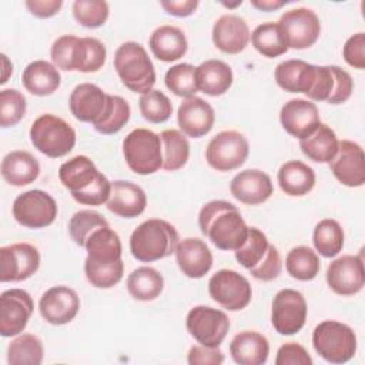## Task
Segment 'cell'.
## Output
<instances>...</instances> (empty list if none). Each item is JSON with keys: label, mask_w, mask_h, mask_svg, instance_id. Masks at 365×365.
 I'll list each match as a JSON object with an SVG mask.
<instances>
[{"label": "cell", "mask_w": 365, "mask_h": 365, "mask_svg": "<svg viewBox=\"0 0 365 365\" xmlns=\"http://www.w3.org/2000/svg\"><path fill=\"white\" fill-rule=\"evenodd\" d=\"M198 225L201 232L222 251L240 248L250 230L240 210L225 200H212L202 205L198 212Z\"/></svg>", "instance_id": "6da1fadb"}, {"label": "cell", "mask_w": 365, "mask_h": 365, "mask_svg": "<svg viewBox=\"0 0 365 365\" xmlns=\"http://www.w3.org/2000/svg\"><path fill=\"white\" fill-rule=\"evenodd\" d=\"M58 178L78 204L97 207L107 202L110 197L111 182L86 155H76L63 163Z\"/></svg>", "instance_id": "7a4b0ae2"}, {"label": "cell", "mask_w": 365, "mask_h": 365, "mask_svg": "<svg viewBox=\"0 0 365 365\" xmlns=\"http://www.w3.org/2000/svg\"><path fill=\"white\" fill-rule=\"evenodd\" d=\"M50 57L58 70L96 73L104 66L107 50L106 46L94 37L64 34L51 44Z\"/></svg>", "instance_id": "3957f363"}, {"label": "cell", "mask_w": 365, "mask_h": 365, "mask_svg": "<svg viewBox=\"0 0 365 365\" xmlns=\"http://www.w3.org/2000/svg\"><path fill=\"white\" fill-rule=\"evenodd\" d=\"M178 242L180 237L173 224L150 218L131 232L130 251L140 262H154L174 254Z\"/></svg>", "instance_id": "277c9868"}, {"label": "cell", "mask_w": 365, "mask_h": 365, "mask_svg": "<svg viewBox=\"0 0 365 365\" xmlns=\"http://www.w3.org/2000/svg\"><path fill=\"white\" fill-rule=\"evenodd\" d=\"M114 68L121 83L134 93L145 94L155 84L153 61L137 41H125L115 50Z\"/></svg>", "instance_id": "5b68a950"}, {"label": "cell", "mask_w": 365, "mask_h": 365, "mask_svg": "<svg viewBox=\"0 0 365 365\" xmlns=\"http://www.w3.org/2000/svg\"><path fill=\"white\" fill-rule=\"evenodd\" d=\"M312 346L327 362L345 364L356 352V334L344 322L327 319L314 328Z\"/></svg>", "instance_id": "8992f818"}, {"label": "cell", "mask_w": 365, "mask_h": 365, "mask_svg": "<svg viewBox=\"0 0 365 365\" xmlns=\"http://www.w3.org/2000/svg\"><path fill=\"white\" fill-rule=\"evenodd\" d=\"M29 135L34 148L50 158L64 157L76 145L74 128L61 117L48 113L33 121Z\"/></svg>", "instance_id": "52a82bcc"}, {"label": "cell", "mask_w": 365, "mask_h": 365, "mask_svg": "<svg viewBox=\"0 0 365 365\" xmlns=\"http://www.w3.org/2000/svg\"><path fill=\"white\" fill-rule=\"evenodd\" d=\"M123 155L133 173L154 174L163 168L161 138L148 128H135L123 140Z\"/></svg>", "instance_id": "ba28073f"}, {"label": "cell", "mask_w": 365, "mask_h": 365, "mask_svg": "<svg viewBox=\"0 0 365 365\" xmlns=\"http://www.w3.org/2000/svg\"><path fill=\"white\" fill-rule=\"evenodd\" d=\"M250 154V144L244 134L235 130H225L215 134L205 148L208 165L225 173L240 168Z\"/></svg>", "instance_id": "9c48e42d"}, {"label": "cell", "mask_w": 365, "mask_h": 365, "mask_svg": "<svg viewBox=\"0 0 365 365\" xmlns=\"http://www.w3.org/2000/svg\"><path fill=\"white\" fill-rule=\"evenodd\" d=\"M185 327L200 345L217 348L228 334L230 319L221 309L208 305H197L188 311Z\"/></svg>", "instance_id": "30bf717a"}, {"label": "cell", "mask_w": 365, "mask_h": 365, "mask_svg": "<svg viewBox=\"0 0 365 365\" xmlns=\"http://www.w3.org/2000/svg\"><path fill=\"white\" fill-rule=\"evenodd\" d=\"M57 212L56 200L43 190H29L13 202V217L26 228H46L54 222Z\"/></svg>", "instance_id": "8fae6325"}, {"label": "cell", "mask_w": 365, "mask_h": 365, "mask_svg": "<svg viewBox=\"0 0 365 365\" xmlns=\"http://www.w3.org/2000/svg\"><path fill=\"white\" fill-rule=\"evenodd\" d=\"M212 301L228 311H241L250 302L252 289L248 279L234 269H220L208 281Z\"/></svg>", "instance_id": "7c38bea8"}, {"label": "cell", "mask_w": 365, "mask_h": 365, "mask_svg": "<svg viewBox=\"0 0 365 365\" xmlns=\"http://www.w3.org/2000/svg\"><path fill=\"white\" fill-rule=\"evenodd\" d=\"M305 297L292 288L275 294L271 307V324L281 335H294L302 329L307 321Z\"/></svg>", "instance_id": "4fadbf2b"}, {"label": "cell", "mask_w": 365, "mask_h": 365, "mask_svg": "<svg viewBox=\"0 0 365 365\" xmlns=\"http://www.w3.org/2000/svg\"><path fill=\"white\" fill-rule=\"evenodd\" d=\"M278 26L288 48L304 50L317 43L321 34V21L315 11L307 7H298L285 11Z\"/></svg>", "instance_id": "5bb4252c"}, {"label": "cell", "mask_w": 365, "mask_h": 365, "mask_svg": "<svg viewBox=\"0 0 365 365\" xmlns=\"http://www.w3.org/2000/svg\"><path fill=\"white\" fill-rule=\"evenodd\" d=\"M40 252L29 242H16L0 248V281L20 282L37 272Z\"/></svg>", "instance_id": "9a60e30c"}, {"label": "cell", "mask_w": 365, "mask_h": 365, "mask_svg": "<svg viewBox=\"0 0 365 365\" xmlns=\"http://www.w3.org/2000/svg\"><path fill=\"white\" fill-rule=\"evenodd\" d=\"M30 294L21 288L6 289L0 295V335L14 336L24 331L33 314Z\"/></svg>", "instance_id": "2e32d148"}, {"label": "cell", "mask_w": 365, "mask_h": 365, "mask_svg": "<svg viewBox=\"0 0 365 365\" xmlns=\"http://www.w3.org/2000/svg\"><path fill=\"white\" fill-rule=\"evenodd\" d=\"M327 284L342 297L361 292L365 285L362 255H342L334 259L327 268Z\"/></svg>", "instance_id": "e0dca14e"}, {"label": "cell", "mask_w": 365, "mask_h": 365, "mask_svg": "<svg viewBox=\"0 0 365 365\" xmlns=\"http://www.w3.org/2000/svg\"><path fill=\"white\" fill-rule=\"evenodd\" d=\"M334 177L346 187L356 188L365 182V155L362 147L351 140H342L338 151L328 163Z\"/></svg>", "instance_id": "ac0fdd59"}, {"label": "cell", "mask_w": 365, "mask_h": 365, "mask_svg": "<svg viewBox=\"0 0 365 365\" xmlns=\"http://www.w3.org/2000/svg\"><path fill=\"white\" fill-rule=\"evenodd\" d=\"M80 309L77 292L66 285L48 288L38 301V311L43 319L51 325L71 322Z\"/></svg>", "instance_id": "d6986e66"}, {"label": "cell", "mask_w": 365, "mask_h": 365, "mask_svg": "<svg viewBox=\"0 0 365 365\" xmlns=\"http://www.w3.org/2000/svg\"><path fill=\"white\" fill-rule=\"evenodd\" d=\"M279 121L282 128L292 137L302 140L312 134L321 124L315 103L305 98H292L281 107Z\"/></svg>", "instance_id": "ffe728a7"}, {"label": "cell", "mask_w": 365, "mask_h": 365, "mask_svg": "<svg viewBox=\"0 0 365 365\" xmlns=\"http://www.w3.org/2000/svg\"><path fill=\"white\" fill-rule=\"evenodd\" d=\"M215 121L214 108L208 101L201 97L192 96L184 98L178 106L177 123L184 135L191 138H200L208 134Z\"/></svg>", "instance_id": "44dd1931"}, {"label": "cell", "mask_w": 365, "mask_h": 365, "mask_svg": "<svg viewBox=\"0 0 365 365\" xmlns=\"http://www.w3.org/2000/svg\"><path fill=\"white\" fill-rule=\"evenodd\" d=\"M231 195L242 204L258 205L265 202L274 192L271 177L257 168L240 171L230 184Z\"/></svg>", "instance_id": "7402d4cb"}, {"label": "cell", "mask_w": 365, "mask_h": 365, "mask_svg": "<svg viewBox=\"0 0 365 365\" xmlns=\"http://www.w3.org/2000/svg\"><path fill=\"white\" fill-rule=\"evenodd\" d=\"M212 43L225 54H238L250 43L251 33L247 21L237 14H222L214 21Z\"/></svg>", "instance_id": "603a6c76"}, {"label": "cell", "mask_w": 365, "mask_h": 365, "mask_svg": "<svg viewBox=\"0 0 365 365\" xmlns=\"http://www.w3.org/2000/svg\"><path fill=\"white\" fill-rule=\"evenodd\" d=\"M107 100L108 94H106L98 86L81 83L73 88L68 98V107L78 121L91 123L94 125L103 117Z\"/></svg>", "instance_id": "cb8c5ba5"}, {"label": "cell", "mask_w": 365, "mask_h": 365, "mask_svg": "<svg viewBox=\"0 0 365 365\" xmlns=\"http://www.w3.org/2000/svg\"><path fill=\"white\" fill-rule=\"evenodd\" d=\"M174 254L180 271L188 278H202L212 267V252L201 238L188 237L181 240Z\"/></svg>", "instance_id": "d4e9b609"}, {"label": "cell", "mask_w": 365, "mask_h": 365, "mask_svg": "<svg viewBox=\"0 0 365 365\" xmlns=\"http://www.w3.org/2000/svg\"><path fill=\"white\" fill-rule=\"evenodd\" d=\"M106 205L118 217L134 218L144 212L147 207V195L135 182L115 180L111 182V191Z\"/></svg>", "instance_id": "484cf974"}, {"label": "cell", "mask_w": 365, "mask_h": 365, "mask_svg": "<svg viewBox=\"0 0 365 365\" xmlns=\"http://www.w3.org/2000/svg\"><path fill=\"white\" fill-rule=\"evenodd\" d=\"M318 66L309 64L304 60L291 58L281 61L275 67V81L277 84L288 93H304L309 94L317 80Z\"/></svg>", "instance_id": "4316f807"}, {"label": "cell", "mask_w": 365, "mask_h": 365, "mask_svg": "<svg viewBox=\"0 0 365 365\" xmlns=\"http://www.w3.org/2000/svg\"><path fill=\"white\" fill-rule=\"evenodd\" d=\"M148 46L154 57L164 63L180 60L188 50V41L184 31L171 24L157 27L150 36Z\"/></svg>", "instance_id": "83f0119b"}, {"label": "cell", "mask_w": 365, "mask_h": 365, "mask_svg": "<svg viewBox=\"0 0 365 365\" xmlns=\"http://www.w3.org/2000/svg\"><path fill=\"white\" fill-rule=\"evenodd\" d=\"M230 354L235 364L240 365H262L268 359V339L257 331L238 332L231 344Z\"/></svg>", "instance_id": "f1b7e54d"}, {"label": "cell", "mask_w": 365, "mask_h": 365, "mask_svg": "<svg viewBox=\"0 0 365 365\" xmlns=\"http://www.w3.org/2000/svg\"><path fill=\"white\" fill-rule=\"evenodd\" d=\"M1 177L13 187H23L34 182L40 175V164L29 151L16 150L1 160Z\"/></svg>", "instance_id": "f546056e"}, {"label": "cell", "mask_w": 365, "mask_h": 365, "mask_svg": "<svg viewBox=\"0 0 365 365\" xmlns=\"http://www.w3.org/2000/svg\"><path fill=\"white\" fill-rule=\"evenodd\" d=\"M21 83L30 94L46 97L57 91L61 83V76L53 63L46 60H34L23 70Z\"/></svg>", "instance_id": "4dcf8cb0"}, {"label": "cell", "mask_w": 365, "mask_h": 365, "mask_svg": "<svg viewBox=\"0 0 365 365\" xmlns=\"http://www.w3.org/2000/svg\"><path fill=\"white\" fill-rule=\"evenodd\" d=\"M197 86L198 91L207 96L217 97L222 96L230 90L234 81V74L231 67L222 60L211 58L202 61L197 68Z\"/></svg>", "instance_id": "1f68e13d"}, {"label": "cell", "mask_w": 365, "mask_h": 365, "mask_svg": "<svg viewBox=\"0 0 365 365\" xmlns=\"http://www.w3.org/2000/svg\"><path fill=\"white\" fill-rule=\"evenodd\" d=\"M279 188L289 197H304L315 185L314 170L299 160H289L278 170Z\"/></svg>", "instance_id": "d6a6232c"}, {"label": "cell", "mask_w": 365, "mask_h": 365, "mask_svg": "<svg viewBox=\"0 0 365 365\" xmlns=\"http://www.w3.org/2000/svg\"><path fill=\"white\" fill-rule=\"evenodd\" d=\"M87 251V259L93 262H115L121 259L123 247L118 234L110 228V225L96 230L84 245Z\"/></svg>", "instance_id": "836d02e7"}, {"label": "cell", "mask_w": 365, "mask_h": 365, "mask_svg": "<svg viewBox=\"0 0 365 365\" xmlns=\"http://www.w3.org/2000/svg\"><path fill=\"white\" fill-rule=\"evenodd\" d=\"M339 140L335 131L321 123L308 137L299 140V148L305 157L315 163H329L338 151Z\"/></svg>", "instance_id": "e575fe53"}, {"label": "cell", "mask_w": 365, "mask_h": 365, "mask_svg": "<svg viewBox=\"0 0 365 365\" xmlns=\"http://www.w3.org/2000/svg\"><path fill=\"white\" fill-rule=\"evenodd\" d=\"M164 278L151 267H138L127 277V291L137 301H153L163 292Z\"/></svg>", "instance_id": "d590c367"}, {"label": "cell", "mask_w": 365, "mask_h": 365, "mask_svg": "<svg viewBox=\"0 0 365 365\" xmlns=\"http://www.w3.org/2000/svg\"><path fill=\"white\" fill-rule=\"evenodd\" d=\"M163 145V168L177 171L182 168L190 157V143L187 137L174 128L164 130L160 134Z\"/></svg>", "instance_id": "8d00e7d4"}, {"label": "cell", "mask_w": 365, "mask_h": 365, "mask_svg": "<svg viewBox=\"0 0 365 365\" xmlns=\"http://www.w3.org/2000/svg\"><path fill=\"white\" fill-rule=\"evenodd\" d=\"M344 230L336 220H321L312 232V242L315 250L325 258H334L342 251L344 247Z\"/></svg>", "instance_id": "74e56055"}, {"label": "cell", "mask_w": 365, "mask_h": 365, "mask_svg": "<svg viewBox=\"0 0 365 365\" xmlns=\"http://www.w3.org/2000/svg\"><path fill=\"white\" fill-rule=\"evenodd\" d=\"M251 43L254 48L264 57L274 58L288 51V46L281 33L278 23L267 21L257 26L251 33Z\"/></svg>", "instance_id": "f35d334b"}, {"label": "cell", "mask_w": 365, "mask_h": 365, "mask_svg": "<svg viewBox=\"0 0 365 365\" xmlns=\"http://www.w3.org/2000/svg\"><path fill=\"white\" fill-rule=\"evenodd\" d=\"M285 268L292 278L298 281H311L318 275L321 262L312 248L307 245H298L287 254Z\"/></svg>", "instance_id": "ab89813d"}, {"label": "cell", "mask_w": 365, "mask_h": 365, "mask_svg": "<svg viewBox=\"0 0 365 365\" xmlns=\"http://www.w3.org/2000/svg\"><path fill=\"white\" fill-rule=\"evenodd\" d=\"M43 356V342L33 334H21L7 346V362L10 365H40Z\"/></svg>", "instance_id": "60d3db41"}, {"label": "cell", "mask_w": 365, "mask_h": 365, "mask_svg": "<svg viewBox=\"0 0 365 365\" xmlns=\"http://www.w3.org/2000/svg\"><path fill=\"white\" fill-rule=\"evenodd\" d=\"M131 108L125 98L108 94L107 107L103 117L93 125L97 133L111 135L118 133L130 120Z\"/></svg>", "instance_id": "b9f144b4"}, {"label": "cell", "mask_w": 365, "mask_h": 365, "mask_svg": "<svg viewBox=\"0 0 365 365\" xmlns=\"http://www.w3.org/2000/svg\"><path fill=\"white\" fill-rule=\"evenodd\" d=\"M269 245L271 244L267 235L261 230L255 227H250L245 242L234 251L235 259L238 261L240 265H242L250 271L255 268L265 258L269 250Z\"/></svg>", "instance_id": "7bdbcfd3"}, {"label": "cell", "mask_w": 365, "mask_h": 365, "mask_svg": "<svg viewBox=\"0 0 365 365\" xmlns=\"http://www.w3.org/2000/svg\"><path fill=\"white\" fill-rule=\"evenodd\" d=\"M195 68L190 63H180L167 70L164 83L167 88L178 97H192L198 91Z\"/></svg>", "instance_id": "ee69618b"}, {"label": "cell", "mask_w": 365, "mask_h": 365, "mask_svg": "<svg viewBox=\"0 0 365 365\" xmlns=\"http://www.w3.org/2000/svg\"><path fill=\"white\" fill-rule=\"evenodd\" d=\"M84 272H86L87 281L93 287L107 289V288L117 285L121 281L123 274H124V264H123V259L115 261V262L100 264V262H93L86 258Z\"/></svg>", "instance_id": "f6af8a7d"}, {"label": "cell", "mask_w": 365, "mask_h": 365, "mask_svg": "<svg viewBox=\"0 0 365 365\" xmlns=\"http://www.w3.org/2000/svg\"><path fill=\"white\" fill-rule=\"evenodd\" d=\"M106 225H108L107 220L103 215H100L98 212H96L93 210H81V211H77L76 214H73V217L70 218L68 234H70L71 240L78 247L84 248L90 235L96 230L106 227Z\"/></svg>", "instance_id": "bcb514c9"}, {"label": "cell", "mask_w": 365, "mask_h": 365, "mask_svg": "<svg viewBox=\"0 0 365 365\" xmlns=\"http://www.w3.org/2000/svg\"><path fill=\"white\" fill-rule=\"evenodd\" d=\"M138 107L141 115L154 124L167 121L173 114V104L170 98L160 90H150L145 94H141L138 100Z\"/></svg>", "instance_id": "7dc6e473"}, {"label": "cell", "mask_w": 365, "mask_h": 365, "mask_svg": "<svg viewBox=\"0 0 365 365\" xmlns=\"http://www.w3.org/2000/svg\"><path fill=\"white\" fill-rule=\"evenodd\" d=\"M108 14V3L103 0H76L73 3L74 19L87 29L101 27L107 21Z\"/></svg>", "instance_id": "c3c4849f"}, {"label": "cell", "mask_w": 365, "mask_h": 365, "mask_svg": "<svg viewBox=\"0 0 365 365\" xmlns=\"http://www.w3.org/2000/svg\"><path fill=\"white\" fill-rule=\"evenodd\" d=\"M26 110L27 103L23 93L16 88H4L0 91V125L3 128L19 124Z\"/></svg>", "instance_id": "681fc988"}, {"label": "cell", "mask_w": 365, "mask_h": 365, "mask_svg": "<svg viewBox=\"0 0 365 365\" xmlns=\"http://www.w3.org/2000/svg\"><path fill=\"white\" fill-rule=\"evenodd\" d=\"M281 269H282L281 255H279L277 247H274L271 244L265 258L255 268L250 269V274L258 281L268 282V281L278 278V275L281 274Z\"/></svg>", "instance_id": "f907efd6"}, {"label": "cell", "mask_w": 365, "mask_h": 365, "mask_svg": "<svg viewBox=\"0 0 365 365\" xmlns=\"http://www.w3.org/2000/svg\"><path fill=\"white\" fill-rule=\"evenodd\" d=\"M332 76H334V87H332V93L329 96V98L327 100V103L329 104H342L345 103L352 91H354V81L352 77L348 71H345L344 68L338 67V66H329Z\"/></svg>", "instance_id": "816d5d0a"}, {"label": "cell", "mask_w": 365, "mask_h": 365, "mask_svg": "<svg viewBox=\"0 0 365 365\" xmlns=\"http://www.w3.org/2000/svg\"><path fill=\"white\" fill-rule=\"evenodd\" d=\"M344 60L354 68H365V33L359 31L351 36L342 48Z\"/></svg>", "instance_id": "f5cc1de1"}, {"label": "cell", "mask_w": 365, "mask_h": 365, "mask_svg": "<svg viewBox=\"0 0 365 365\" xmlns=\"http://www.w3.org/2000/svg\"><path fill=\"white\" fill-rule=\"evenodd\" d=\"M275 365H312V358L302 345L288 342L279 346Z\"/></svg>", "instance_id": "db71d44e"}, {"label": "cell", "mask_w": 365, "mask_h": 365, "mask_svg": "<svg viewBox=\"0 0 365 365\" xmlns=\"http://www.w3.org/2000/svg\"><path fill=\"white\" fill-rule=\"evenodd\" d=\"M332 87H334V76H332L331 67L318 66L315 84L307 97L312 101H327L332 93Z\"/></svg>", "instance_id": "11a10c76"}, {"label": "cell", "mask_w": 365, "mask_h": 365, "mask_svg": "<svg viewBox=\"0 0 365 365\" xmlns=\"http://www.w3.org/2000/svg\"><path fill=\"white\" fill-rule=\"evenodd\" d=\"M187 362L190 365H220L224 362V354L218 346L210 348L204 345H194L188 351Z\"/></svg>", "instance_id": "9f6ffc18"}, {"label": "cell", "mask_w": 365, "mask_h": 365, "mask_svg": "<svg viewBox=\"0 0 365 365\" xmlns=\"http://www.w3.org/2000/svg\"><path fill=\"white\" fill-rule=\"evenodd\" d=\"M26 9L38 19H48L56 16L63 7L61 0H26Z\"/></svg>", "instance_id": "6f0895ef"}, {"label": "cell", "mask_w": 365, "mask_h": 365, "mask_svg": "<svg viewBox=\"0 0 365 365\" xmlns=\"http://www.w3.org/2000/svg\"><path fill=\"white\" fill-rule=\"evenodd\" d=\"M198 0H163L160 6L167 14L175 17H188L195 13L198 7Z\"/></svg>", "instance_id": "680465c9"}, {"label": "cell", "mask_w": 365, "mask_h": 365, "mask_svg": "<svg viewBox=\"0 0 365 365\" xmlns=\"http://www.w3.org/2000/svg\"><path fill=\"white\" fill-rule=\"evenodd\" d=\"M288 1L285 0H251V6L261 11H275L285 6Z\"/></svg>", "instance_id": "91938a15"}, {"label": "cell", "mask_w": 365, "mask_h": 365, "mask_svg": "<svg viewBox=\"0 0 365 365\" xmlns=\"http://www.w3.org/2000/svg\"><path fill=\"white\" fill-rule=\"evenodd\" d=\"M1 63H3V77L0 80V84H4L9 78V74L13 71V64L9 61L6 54H1Z\"/></svg>", "instance_id": "94428289"}, {"label": "cell", "mask_w": 365, "mask_h": 365, "mask_svg": "<svg viewBox=\"0 0 365 365\" xmlns=\"http://www.w3.org/2000/svg\"><path fill=\"white\" fill-rule=\"evenodd\" d=\"M241 0H238V1H235V3H222V6H225V7H228V9H234V7H237V6H241Z\"/></svg>", "instance_id": "6125c7cd"}]
</instances>
